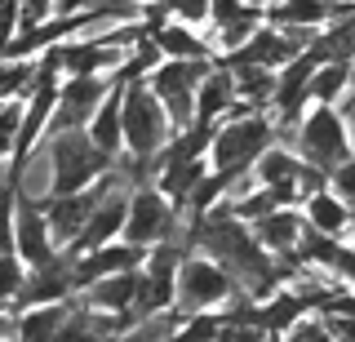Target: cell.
Masks as SVG:
<instances>
[{"label":"cell","mask_w":355,"mask_h":342,"mask_svg":"<svg viewBox=\"0 0 355 342\" xmlns=\"http://www.w3.org/2000/svg\"><path fill=\"white\" fill-rule=\"evenodd\" d=\"M275 138H280V134H275L271 107L236 103L227 116L218 120V129H214V147H209V169H222V173H240V169H249V164L258 160Z\"/></svg>","instance_id":"obj_1"},{"label":"cell","mask_w":355,"mask_h":342,"mask_svg":"<svg viewBox=\"0 0 355 342\" xmlns=\"http://www.w3.org/2000/svg\"><path fill=\"white\" fill-rule=\"evenodd\" d=\"M284 142L306 164H315V169H324V173L355 151L351 147V134H347V120H342V112H338V107H329V103H306V112L297 116V125L288 129Z\"/></svg>","instance_id":"obj_2"},{"label":"cell","mask_w":355,"mask_h":342,"mask_svg":"<svg viewBox=\"0 0 355 342\" xmlns=\"http://www.w3.org/2000/svg\"><path fill=\"white\" fill-rule=\"evenodd\" d=\"M120 116H125V147L138 156H160L173 138V120L164 103L151 94L147 80H125L120 85Z\"/></svg>","instance_id":"obj_3"},{"label":"cell","mask_w":355,"mask_h":342,"mask_svg":"<svg viewBox=\"0 0 355 342\" xmlns=\"http://www.w3.org/2000/svg\"><path fill=\"white\" fill-rule=\"evenodd\" d=\"M236 293H244L236 284V275L222 267L218 258L191 249L178 267V293H173V311H222Z\"/></svg>","instance_id":"obj_4"},{"label":"cell","mask_w":355,"mask_h":342,"mask_svg":"<svg viewBox=\"0 0 355 342\" xmlns=\"http://www.w3.org/2000/svg\"><path fill=\"white\" fill-rule=\"evenodd\" d=\"M44 151L53 160V191H85L98 173H107L111 156L85 129H58L44 134Z\"/></svg>","instance_id":"obj_5"},{"label":"cell","mask_w":355,"mask_h":342,"mask_svg":"<svg viewBox=\"0 0 355 342\" xmlns=\"http://www.w3.org/2000/svg\"><path fill=\"white\" fill-rule=\"evenodd\" d=\"M218 58H160L147 76L151 94L164 103V112L173 120V134L182 125H191L196 120V85L205 80V71L214 67Z\"/></svg>","instance_id":"obj_6"},{"label":"cell","mask_w":355,"mask_h":342,"mask_svg":"<svg viewBox=\"0 0 355 342\" xmlns=\"http://www.w3.org/2000/svg\"><path fill=\"white\" fill-rule=\"evenodd\" d=\"M182 231V209H178L169 196L160 191L155 182H142L129 191V214H125V231L120 236L129 240V245H160V240H169Z\"/></svg>","instance_id":"obj_7"},{"label":"cell","mask_w":355,"mask_h":342,"mask_svg":"<svg viewBox=\"0 0 355 342\" xmlns=\"http://www.w3.org/2000/svg\"><path fill=\"white\" fill-rule=\"evenodd\" d=\"M107 89H111V76H62L49 134H58V129H85L89 116L98 112V103L107 98Z\"/></svg>","instance_id":"obj_8"},{"label":"cell","mask_w":355,"mask_h":342,"mask_svg":"<svg viewBox=\"0 0 355 342\" xmlns=\"http://www.w3.org/2000/svg\"><path fill=\"white\" fill-rule=\"evenodd\" d=\"M14 253L27 267H40V262H49L58 253L49 218H44V205L27 200V196H18V205H14Z\"/></svg>","instance_id":"obj_9"},{"label":"cell","mask_w":355,"mask_h":342,"mask_svg":"<svg viewBox=\"0 0 355 342\" xmlns=\"http://www.w3.org/2000/svg\"><path fill=\"white\" fill-rule=\"evenodd\" d=\"M98 205V187L89 182L85 191H53L49 200H44V218H49V231H53V245L58 249H71L76 236L85 231L89 214H94Z\"/></svg>","instance_id":"obj_10"},{"label":"cell","mask_w":355,"mask_h":342,"mask_svg":"<svg viewBox=\"0 0 355 342\" xmlns=\"http://www.w3.org/2000/svg\"><path fill=\"white\" fill-rule=\"evenodd\" d=\"M249 231H253V240H258L271 258H280V253H297V240H302V231H306V218H302L297 205H280V209H271V214L253 218Z\"/></svg>","instance_id":"obj_11"},{"label":"cell","mask_w":355,"mask_h":342,"mask_svg":"<svg viewBox=\"0 0 355 342\" xmlns=\"http://www.w3.org/2000/svg\"><path fill=\"white\" fill-rule=\"evenodd\" d=\"M85 307H98V311H111V316H129L133 325V298H138V271H111V275H98L76 289Z\"/></svg>","instance_id":"obj_12"},{"label":"cell","mask_w":355,"mask_h":342,"mask_svg":"<svg viewBox=\"0 0 355 342\" xmlns=\"http://www.w3.org/2000/svg\"><path fill=\"white\" fill-rule=\"evenodd\" d=\"M302 218H306V227L311 231H320V236H333V240H351V227H355V214H351V205L342 200L333 187H320V191H311L302 196Z\"/></svg>","instance_id":"obj_13"},{"label":"cell","mask_w":355,"mask_h":342,"mask_svg":"<svg viewBox=\"0 0 355 342\" xmlns=\"http://www.w3.org/2000/svg\"><path fill=\"white\" fill-rule=\"evenodd\" d=\"M236 103H240V98H236V76H231L227 62H214V67L205 71V80L196 85V120L218 125Z\"/></svg>","instance_id":"obj_14"},{"label":"cell","mask_w":355,"mask_h":342,"mask_svg":"<svg viewBox=\"0 0 355 342\" xmlns=\"http://www.w3.org/2000/svg\"><path fill=\"white\" fill-rule=\"evenodd\" d=\"M71 298H62V302H31V307H22V311H14V338H22V342H53L62 334V325H67Z\"/></svg>","instance_id":"obj_15"},{"label":"cell","mask_w":355,"mask_h":342,"mask_svg":"<svg viewBox=\"0 0 355 342\" xmlns=\"http://www.w3.org/2000/svg\"><path fill=\"white\" fill-rule=\"evenodd\" d=\"M85 134L94 138L98 147L107 151V156H116V151H125V116H120V85H116V80H111L107 98L98 103V112L89 116Z\"/></svg>","instance_id":"obj_16"},{"label":"cell","mask_w":355,"mask_h":342,"mask_svg":"<svg viewBox=\"0 0 355 342\" xmlns=\"http://www.w3.org/2000/svg\"><path fill=\"white\" fill-rule=\"evenodd\" d=\"M151 40L160 45L164 58H218L214 45H209V36L200 27H187V23H169L164 18L160 27L151 31Z\"/></svg>","instance_id":"obj_17"},{"label":"cell","mask_w":355,"mask_h":342,"mask_svg":"<svg viewBox=\"0 0 355 342\" xmlns=\"http://www.w3.org/2000/svg\"><path fill=\"white\" fill-rule=\"evenodd\" d=\"M302 169H306V160L297 156L284 138H275L271 147L253 160V178H258L262 187H275V182H293L297 187V173H302Z\"/></svg>","instance_id":"obj_18"},{"label":"cell","mask_w":355,"mask_h":342,"mask_svg":"<svg viewBox=\"0 0 355 342\" xmlns=\"http://www.w3.org/2000/svg\"><path fill=\"white\" fill-rule=\"evenodd\" d=\"M351 89V62L347 58H324L315 62V71H311V103H329L338 107L342 98Z\"/></svg>","instance_id":"obj_19"},{"label":"cell","mask_w":355,"mask_h":342,"mask_svg":"<svg viewBox=\"0 0 355 342\" xmlns=\"http://www.w3.org/2000/svg\"><path fill=\"white\" fill-rule=\"evenodd\" d=\"M231 76H236V98H240V103L271 107V98H275V67H262V62H236Z\"/></svg>","instance_id":"obj_20"},{"label":"cell","mask_w":355,"mask_h":342,"mask_svg":"<svg viewBox=\"0 0 355 342\" xmlns=\"http://www.w3.org/2000/svg\"><path fill=\"white\" fill-rule=\"evenodd\" d=\"M329 5L333 0H275L266 9V18L280 27H302V31H320L329 23Z\"/></svg>","instance_id":"obj_21"},{"label":"cell","mask_w":355,"mask_h":342,"mask_svg":"<svg viewBox=\"0 0 355 342\" xmlns=\"http://www.w3.org/2000/svg\"><path fill=\"white\" fill-rule=\"evenodd\" d=\"M40 58H0V98H27Z\"/></svg>","instance_id":"obj_22"},{"label":"cell","mask_w":355,"mask_h":342,"mask_svg":"<svg viewBox=\"0 0 355 342\" xmlns=\"http://www.w3.org/2000/svg\"><path fill=\"white\" fill-rule=\"evenodd\" d=\"M222 311H187L182 316V325H178V338H187V342H209V338H218L222 334Z\"/></svg>","instance_id":"obj_23"},{"label":"cell","mask_w":355,"mask_h":342,"mask_svg":"<svg viewBox=\"0 0 355 342\" xmlns=\"http://www.w3.org/2000/svg\"><path fill=\"white\" fill-rule=\"evenodd\" d=\"M22 280H27V262L18 253H0V307L14 311V298L22 293Z\"/></svg>","instance_id":"obj_24"},{"label":"cell","mask_w":355,"mask_h":342,"mask_svg":"<svg viewBox=\"0 0 355 342\" xmlns=\"http://www.w3.org/2000/svg\"><path fill=\"white\" fill-rule=\"evenodd\" d=\"M284 342H333V338H329V320H324V311H302L293 325L284 329Z\"/></svg>","instance_id":"obj_25"},{"label":"cell","mask_w":355,"mask_h":342,"mask_svg":"<svg viewBox=\"0 0 355 342\" xmlns=\"http://www.w3.org/2000/svg\"><path fill=\"white\" fill-rule=\"evenodd\" d=\"M329 187L351 205V214H355V151L342 164H333V169H329Z\"/></svg>","instance_id":"obj_26"},{"label":"cell","mask_w":355,"mask_h":342,"mask_svg":"<svg viewBox=\"0 0 355 342\" xmlns=\"http://www.w3.org/2000/svg\"><path fill=\"white\" fill-rule=\"evenodd\" d=\"M324 271L338 275V284H347V289H355V245L351 240H342L338 249H333V258L324 262Z\"/></svg>","instance_id":"obj_27"},{"label":"cell","mask_w":355,"mask_h":342,"mask_svg":"<svg viewBox=\"0 0 355 342\" xmlns=\"http://www.w3.org/2000/svg\"><path fill=\"white\" fill-rule=\"evenodd\" d=\"M58 18L53 0H18V27H36V23H49Z\"/></svg>","instance_id":"obj_28"},{"label":"cell","mask_w":355,"mask_h":342,"mask_svg":"<svg viewBox=\"0 0 355 342\" xmlns=\"http://www.w3.org/2000/svg\"><path fill=\"white\" fill-rule=\"evenodd\" d=\"M18 36V0H0V53Z\"/></svg>","instance_id":"obj_29"},{"label":"cell","mask_w":355,"mask_h":342,"mask_svg":"<svg viewBox=\"0 0 355 342\" xmlns=\"http://www.w3.org/2000/svg\"><path fill=\"white\" fill-rule=\"evenodd\" d=\"M324 320H329V338H333V342H355V316L324 311Z\"/></svg>","instance_id":"obj_30"},{"label":"cell","mask_w":355,"mask_h":342,"mask_svg":"<svg viewBox=\"0 0 355 342\" xmlns=\"http://www.w3.org/2000/svg\"><path fill=\"white\" fill-rule=\"evenodd\" d=\"M338 112H342V120H347V134H351V147H355V85L347 89V98L338 103Z\"/></svg>","instance_id":"obj_31"},{"label":"cell","mask_w":355,"mask_h":342,"mask_svg":"<svg viewBox=\"0 0 355 342\" xmlns=\"http://www.w3.org/2000/svg\"><path fill=\"white\" fill-rule=\"evenodd\" d=\"M0 338H14V311L0 307Z\"/></svg>","instance_id":"obj_32"},{"label":"cell","mask_w":355,"mask_h":342,"mask_svg":"<svg viewBox=\"0 0 355 342\" xmlns=\"http://www.w3.org/2000/svg\"><path fill=\"white\" fill-rule=\"evenodd\" d=\"M351 85H355V58H351Z\"/></svg>","instance_id":"obj_33"},{"label":"cell","mask_w":355,"mask_h":342,"mask_svg":"<svg viewBox=\"0 0 355 342\" xmlns=\"http://www.w3.org/2000/svg\"><path fill=\"white\" fill-rule=\"evenodd\" d=\"M138 5H155V0H138Z\"/></svg>","instance_id":"obj_34"},{"label":"cell","mask_w":355,"mask_h":342,"mask_svg":"<svg viewBox=\"0 0 355 342\" xmlns=\"http://www.w3.org/2000/svg\"><path fill=\"white\" fill-rule=\"evenodd\" d=\"M351 245H355V227H351Z\"/></svg>","instance_id":"obj_35"}]
</instances>
